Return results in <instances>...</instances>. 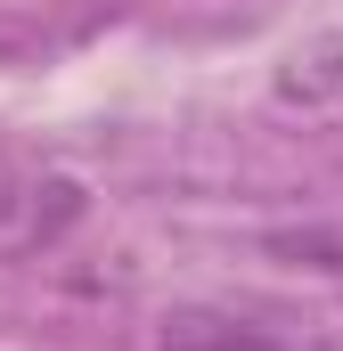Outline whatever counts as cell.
<instances>
[{
  "label": "cell",
  "mask_w": 343,
  "mask_h": 351,
  "mask_svg": "<svg viewBox=\"0 0 343 351\" xmlns=\"http://www.w3.org/2000/svg\"><path fill=\"white\" fill-rule=\"evenodd\" d=\"M156 351H311V343L261 327V319H246V311L188 302V311H164V319H156Z\"/></svg>",
  "instance_id": "1"
},
{
  "label": "cell",
  "mask_w": 343,
  "mask_h": 351,
  "mask_svg": "<svg viewBox=\"0 0 343 351\" xmlns=\"http://www.w3.org/2000/svg\"><path fill=\"white\" fill-rule=\"evenodd\" d=\"M74 213H82L74 180H49V172H16V164H0V245H41V237H58Z\"/></svg>",
  "instance_id": "2"
}]
</instances>
